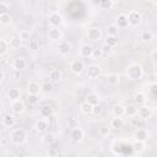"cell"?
<instances>
[{
  "instance_id": "obj_15",
  "label": "cell",
  "mask_w": 157,
  "mask_h": 157,
  "mask_svg": "<svg viewBox=\"0 0 157 157\" xmlns=\"http://www.w3.org/2000/svg\"><path fill=\"white\" fill-rule=\"evenodd\" d=\"M56 49H58V52H59L60 55H63V56L69 55V53L71 52V43L67 42V40H61L59 43V45H58Z\"/></svg>"
},
{
  "instance_id": "obj_17",
  "label": "cell",
  "mask_w": 157,
  "mask_h": 157,
  "mask_svg": "<svg viewBox=\"0 0 157 157\" xmlns=\"http://www.w3.org/2000/svg\"><path fill=\"white\" fill-rule=\"evenodd\" d=\"M34 129H36V131L39 132V134L45 132L47 129H48V120H47L45 118L38 119V120L36 121V124H34Z\"/></svg>"
},
{
  "instance_id": "obj_55",
  "label": "cell",
  "mask_w": 157,
  "mask_h": 157,
  "mask_svg": "<svg viewBox=\"0 0 157 157\" xmlns=\"http://www.w3.org/2000/svg\"><path fill=\"white\" fill-rule=\"evenodd\" d=\"M155 38H156V40H157V32H156V34H155Z\"/></svg>"
},
{
  "instance_id": "obj_9",
  "label": "cell",
  "mask_w": 157,
  "mask_h": 157,
  "mask_svg": "<svg viewBox=\"0 0 157 157\" xmlns=\"http://www.w3.org/2000/svg\"><path fill=\"white\" fill-rule=\"evenodd\" d=\"M87 38L92 42H97L102 38V31L99 27H91L87 31Z\"/></svg>"
},
{
  "instance_id": "obj_21",
  "label": "cell",
  "mask_w": 157,
  "mask_h": 157,
  "mask_svg": "<svg viewBox=\"0 0 157 157\" xmlns=\"http://www.w3.org/2000/svg\"><path fill=\"white\" fill-rule=\"evenodd\" d=\"M93 50L94 48L91 44H82L80 48V55L82 58H91L93 54Z\"/></svg>"
},
{
  "instance_id": "obj_19",
  "label": "cell",
  "mask_w": 157,
  "mask_h": 157,
  "mask_svg": "<svg viewBox=\"0 0 157 157\" xmlns=\"http://www.w3.org/2000/svg\"><path fill=\"white\" fill-rule=\"evenodd\" d=\"M16 124V118L13 114L11 113H6L4 117H2V125L5 128H13Z\"/></svg>"
},
{
  "instance_id": "obj_40",
  "label": "cell",
  "mask_w": 157,
  "mask_h": 157,
  "mask_svg": "<svg viewBox=\"0 0 157 157\" xmlns=\"http://www.w3.org/2000/svg\"><path fill=\"white\" fill-rule=\"evenodd\" d=\"M118 31H119V28L115 26V23H110V25H108V27H107V36H117L118 34Z\"/></svg>"
},
{
  "instance_id": "obj_36",
  "label": "cell",
  "mask_w": 157,
  "mask_h": 157,
  "mask_svg": "<svg viewBox=\"0 0 157 157\" xmlns=\"http://www.w3.org/2000/svg\"><path fill=\"white\" fill-rule=\"evenodd\" d=\"M134 101L137 104H144L146 102V94L144 92H136V94L134 96Z\"/></svg>"
},
{
  "instance_id": "obj_50",
  "label": "cell",
  "mask_w": 157,
  "mask_h": 157,
  "mask_svg": "<svg viewBox=\"0 0 157 157\" xmlns=\"http://www.w3.org/2000/svg\"><path fill=\"white\" fill-rule=\"evenodd\" d=\"M152 115H155V117L157 118V107H155V108L152 109Z\"/></svg>"
},
{
  "instance_id": "obj_46",
  "label": "cell",
  "mask_w": 157,
  "mask_h": 157,
  "mask_svg": "<svg viewBox=\"0 0 157 157\" xmlns=\"http://www.w3.org/2000/svg\"><path fill=\"white\" fill-rule=\"evenodd\" d=\"M103 113V109L99 107V105H94L93 107V114L94 115H101Z\"/></svg>"
},
{
  "instance_id": "obj_25",
  "label": "cell",
  "mask_w": 157,
  "mask_h": 157,
  "mask_svg": "<svg viewBox=\"0 0 157 157\" xmlns=\"http://www.w3.org/2000/svg\"><path fill=\"white\" fill-rule=\"evenodd\" d=\"M80 110H81V113H83V114H86V115L93 114V105L85 101V102H82V103L80 104Z\"/></svg>"
},
{
  "instance_id": "obj_8",
  "label": "cell",
  "mask_w": 157,
  "mask_h": 157,
  "mask_svg": "<svg viewBox=\"0 0 157 157\" xmlns=\"http://www.w3.org/2000/svg\"><path fill=\"white\" fill-rule=\"evenodd\" d=\"M83 137H85V132H83V130L80 126H75V128L71 129V131H70V139L74 142H80V141L83 140Z\"/></svg>"
},
{
  "instance_id": "obj_53",
  "label": "cell",
  "mask_w": 157,
  "mask_h": 157,
  "mask_svg": "<svg viewBox=\"0 0 157 157\" xmlns=\"http://www.w3.org/2000/svg\"><path fill=\"white\" fill-rule=\"evenodd\" d=\"M13 157H26L25 155H22V153H17V155H15Z\"/></svg>"
},
{
  "instance_id": "obj_13",
  "label": "cell",
  "mask_w": 157,
  "mask_h": 157,
  "mask_svg": "<svg viewBox=\"0 0 157 157\" xmlns=\"http://www.w3.org/2000/svg\"><path fill=\"white\" fill-rule=\"evenodd\" d=\"M11 110H12V113H15V114H22V113L26 110V104H25V102H23L22 99L11 102Z\"/></svg>"
},
{
  "instance_id": "obj_5",
  "label": "cell",
  "mask_w": 157,
  "mask_h": 157,
  "mask_svg": "<svg viewBox=\"0 0 157 157\" xmlns=\"http://www.w3.org/2000/svg\"><path fill=\"white\" fill-rule=\"evenodd\" d=\"M101 74H102V67L99 65H97V64H92L86 69V75H87L88 78L96 80V78H98L101 76Z\"/></svg>"
},
{
  "instance_id": "obj_16",
  "label": "cell",
  "mask_w": 157,
  "mask_h": 157,
  "mask_svg": "<svg viewBox=\"0 0 157 157\" xmlns=\"http://www.w3.org/2000/svg\"><path fill=\"white\" fill-rule=\"evenodd\" d=\"M6 96L11 102L18 101V99H21V90L17 87H11L6 91Z\"/></svg>"
},
{
  "instance_id": "obj_31",
  "label": "cell",
  "mask_w": 157,
  "mask_h": 157,
  "mask_svg": "<svg viewBox=\"0 0 157 157\" xmlns=\"http://www.w3.org/2000/svg\"><path fill=\"white\" fill-rule=\"evenodd\" d=\"M12 22V17L9 12H1L0 13V23L2 26H9Z\"/></svg>"
},
{
  "instance_id": "obj_38",
  "label": "cell",
  "mask_w": 157,
  "mask_h": 157,
  "mask_svg": "<svg viewBox=\"0 0 157 157\" xmlns=\"http://www.w3.org/2000/svg\"><path fill=\"white\" fill-rule=\"evenodd\" d=\"M114 5H115V1H113V0H103L99 2V6L104 10H110Z\"/></svg>"
},
{
  "instance_id": "obj_33",
  "label": "cell",
  "mask_w": 157,
  "mask_h": 157,
  "mask_svg": "<svg viewBox=\"0 0 157 157\" xmlns=\"http://www.w3.org/2000/svg\"><path fill=\"white\" fill-rule=\"evenodd\" d=\"M54 140H55V137H54V135H53L52 132H47V134H44L43 137H42V142H43L44 145H48V146L53 145Z\"/></svg>"
},
{
  "instance_id": "obj_45",
  "label": "cell",
  "mask_w": 157,
  "mask_h": 157,
  "mask_svg": "<svg viewBox=\"0 0 157 157\" xmlns=\"http://www.w3.org/2000/svg\"><path fill=\"white\" fill-rule=\"evenodd\" d=\"M150 58H151V60L155 63V65L157 64V49H153L152 52H151V54H150Z\"/></svg>"
},
{
  "instance_id": "obj_51",
  "label": "cell",
  "mask_w": 157,
  "mask_h": 157,
  "mask_svg": "<svg viewBox=\"0 0 157 157\" xmlns=\"http://www.w3.org/2000/svg\"><path fill=\"white\" fill-rule=\"evenodd\" d=\"M5 80V72H4V70H1V78H0V81L2 82Z\"/></svg>"
},
{
  "instance_id": "obj_3",
  "label": "cell",
  "mask_w": 157,
  "mask_h": 157,
  "mask_svg": "<svg viewBox=\"0 0 157 157\" xmlns=\"http://www.w3.org/2000/svg\"><path fill=\"white\" fill-rule=\"evenodd\" d=\"M64 18H63V15L59 12V11H53L49 13L48 16V23L50 27H60L61 23H63Z\"/></svg>"
},
{
  "instance_id": "obj_39",
  "label": "cell",
  "mask_w": 157,
  "mask_h": 157,
  "mask_svg": "<svg viewBox=\"0 0 157 157\" xmlns=\"http://www.w3.org/2000/svg\"><path fill=\"white\" fill-rule=\"evenodd\" d=\"M9 43H10V48H12V49H18L21 47V39L18 37H12L9 40Z\"/></svg>"
},
{
  "instance_id": "obj_32",
  "label": "cell",
  "mask_w": 157,
  "mask_h": 157,
  "mask_svg": "<svg viewBox=\"0 0 157 157\" xmlns=\"http://www.w3.org/2000/svg\"><path fill=\"white\" fill-rule=\"evenodd\" d=\"M152 38H153V34H152V32H151V31L145 29V31H141V32H140V39H141L142 42L148 43Z\"/></svg>"
},
{
  "instance_id": "obj_48",
  "label": "cell",
  "mask_w": 157,
  "mask_h": 157,
  "mask_svg": "<svg viewBox=\"0 0 157 157\" xmlns=\"http://www.w3.org/2000/svg\"><path fill=\"white\" fill-rule=\"evenodd\" d=\"M150 91H151L152 94H156L157 93V83H152L150 86Z\"/></svg>"
},
{
  "instance_id": "obj_44",
  "label": "cell",
  "mask_w": 157,
  "mask_h": 157,
  "mask_svg": "<svg viewBox=\"0 0 157 157\" xmlns=\"http://www.w3.org/2000/svg\"><path fill=\"white\" fill-rule=\"evenodd\" d=\"M103 56V53H102V49L101 48H94L93 50V54H92V58L93 59H99Z\"/></svg>"
},
{
  "instance_id": "obj_56",
  "label": "cell",
  "mask_w": 157,
  "mask_h": 157,
  "mask_svg": "<svg viewBox=\"0 0 157 157\" xmlns=\"http://www.w3.org/2000/svg\"><path fill=\"white\" fill-rule=\"evenodd\" d=\"M91 157H98V156H91Z\"/></svg>"
},
{
  "instance_id": "obj_47",
  "label": "cell",
  "mask_w": 157,
  "mask_h": 157,
  "mask_svg": "<svg viewBox=\"0 0 157 157\" xmlns=\"http://www.w3.org/2000/svg\"><path fill=\"white\" fill-rule=\"evenodd\" d=\"M37 101H38L37 96H28V102H29V104H34V103H37Z\"/></svg>"
},
{
  "instance_id": "obj_34",
  "label": "cell",
  "mask_w": 157,
  "mask_h": 157,
  "mask_svg": "<svg viewBox=\"0 0 157 157\" xmlns=\"http://www.w3.org/2000/svg\"><path fill=\"white\" fill-rule=\"evenodd\" d=\"M40 115L43 118H49L53 115V108L50 105H43L40 108Z\"/></svg>"
},
{
  "instance_id": "obj_20",
  "label": "cell",
  "mask_w": 157,
  "mask_h": 157,
  "mask_svg": "<svg viewBox=\"0 0 157 157\" xmlns=\"http://www.w3.org/2000/svg\"><path fill=\"white\" fill-rule=\"evenodd\" d=\"M105 82H107L108 85H110V86H117V85H119V82H120V76H119V74H117V72H109V74H107V76H105Z\"/></svg>"
},
{
  "instance_id": "obj_10",
  "label": "cell",
  "mask_w": 157,
  "mask_h": 157,
  "mask_svg": "<svg viewBox=\"0 0 157 157\" xmlns=\"http://www.w3.org/2000/svg\"><path fill=\"white\" fill-rule=\"evenodd\" d=\"M151 115H152V109H151V107H148V105L142 104V105L137 109V117H139L141 120H147V119L151 118Z\"/></svg>"
},
{
  "instance_id": "obj_18",
  "label": "cell",
  "mask_w": 157,
  "mask_h": 157,
  "mask_svg": "<svg viewBox=\"0 0 157 157\" xmlns=\"http://www.w3.org/2000/svg\"><path fill=\"white\" fill-rule=\"evenodd\" d=\"M12 66H13L15 70L21 71V70L26 69V66H27V61H26V59H25L23 56H16V58L13 59Z\"/></svg>"
},
{
  "instance_id": "obj_24",
  "label": "cell",
  "mask_w": 157,
  "mask_h": 157,
  "mask_svg": "<svg viewBox=\"0 0 157 157\" xmlns=\"http://www.w3.org/2000/svg\"><path fill=\"white\" fill-rule=\"evenodd\" d=\"M61 77H63V74H61V71L59 69H52L49 71V78H50V81L56 82V81H60Z\"/></svg>"
},
{
  "instance_id": "obj_27",
  "label": "cell",
  "mask_w": 157,
  "mask_h": 157,
  "mask_svg": "<svg viewBox=\"0 0 157 157\" xmlns=\"http://www.w3.org/2000/svg\"><path fill=\"white\" fill-rule=\"evenodd\" d=\"M9 49H10V43L5 38H0V55L1 56L6 55Z\"/></svg>"
},
{
  "instance_id": "obj_49",
  "label": "cell",
  "mask_w": 157,
  "mask_h": 157,
  "mask_svg": "<svg viewBox=\"0 0 157 157\" xmlns=\"http://www.w3.org/2000/svg\"><path fill=\"white\" fill-rule=\"evenodd\" d=\"M13 77H17V78H20V77H21V74H20V71H17V70H15V74H13Z\"/></svg>"
},
{
  "instance_id": "obj_30",
  "label": "cell",
  "mask_w": 157,
  "mask_h": 157,
  "mask_svg": "<svg viewBox=\"0 0 157 157\" xmlns=\"http://www.w3.org/2000/svg\"><path fill=\"white\" fill-rule=\"evenodd\" d=\"M132 150H134L136 153H142V152L146 150V144L142 142V141L135 140L134 144H132Z\"/></svg>"
},
{
  "instance_id": "obj_6",
  "label": "cell",
  "mask_w": 157,
  "mask_h": 157,
  "mask_svg": "<svg viewBox=\"0 0 157 157\" xmlns=\"http://www.w3.org/2000/svg\"><path fill=\"white\" fill-rule=\"evenodd\" d=\"M48 38L52 42H59L60 43L61 38H63V33L58 27H50L48 29Z\"/></svg>"
},
{
  "instance_id": "obj_12",
  "label": "cell",
  "mask_w": 157,
  "mask_h": 157,
  "mask_svg": "<svg viewBox=\"0 0 157 157\" xmlns=\"http://www.w3.org/2000/svg\"><path fill=\"white\" fill-rule=\"evenodd\" d=\"M148 136H150V132H148L146 129H144V128H139V129H136V130L134 131V137H135V140H137V141L146 142V141L148 140Z\"/></svg>"
},
{
  "instance_id": "obj_29",
  "label": "cell",
  "mask_w": 157,
  "mask_h": 157,
  "mask_svg": "<svg viewBox=\"0 0 157 157\" xmlns=\"http://www.w3.org/2000/svg\"><path fill=\"white\" fill-rule=\"evenodd\" d=\"M137 107L135 104H129L125 107V115L126 117H130V118H134L137 115Z\"/></svg>"
},
{
  "instance_id": "obj_2",
  "label": "cell",
  "mask_w": 157,
  "mask_h": 157,
  "mask_svg": "<svg viewBox=\"0 0 157 157\" xmlns=\"http://www.w3.org/2000/svg\"><path fill=\"white\" fill-rule=\"evenodd\" d=\"M9 139L13 145H23L28 139V132L22 128H16L9 132Z\"/></svg>"
},
{
  "instance_id": "obj_37",
  "label": "cell",
  "mask_w": 157,
  "mask_h": 157,
  "mask_svg": "<svg viewBox=\"0 0 157 157\" xmlns=\"http://www.w3.org/2000/svg\"><path fill=\"white\" fill-rule=\"evenodd\" d=\"M59 155H60V151L55 146H50L47 151V157H59Z\"/></svg>"
},
{
  "instance_id": "obj_22",
  "label": "cell",
  "mask_w": 157,
  "mask_h": 157,
  "mask_svg": "<svg viewBox=\"0 0 157 157\" xmlns=\"http://www.w3.org/2000/svg\"><path fill=\"white\" fill-rule=\"evenodd\" d=\"M86 102H88L90 104H92L93 107L94 105H99V102H101V96L96 92H91L86 96Z\"/></svg>"
},
{
  "instance_id": "obj_54",
  "label": "cell",
  "mask_w": 157,
  "mask_h": 157,
  "mask_svg": "<svg viewBox=\"0 0 157 157\" xmlns=\"http://www.w3.org/2000/svg\"><path fill=\"white\" fill-rule=\"evenodd\" d=\"M32 157H42V156H39V155H33Z\"/></svg>"
},
{
  "instance_id": "obj_52",
  "label": "cell",
  "mask_w": 157,
  "mask_h": 157,
  "mask_svg": "<svg viewBox=\"0 0 157 157\" xmlns=\"http://www.w3.org/2000/svg\"><path fill=\"white\" fill-rule=\"evenodd\" d=\"M153 72H155V75L157 76V64L155 65V67H153Z\"/></svg>"
},
{
  "instance_id": "obj_14",
  "label": "cell",
  "mask_w": 157,
  "mask_h": 157,
  "mask_svg": "<svg viewBox=\"0 0 157 157\" xmlns=\"http://www.w3.org/2000/svg\"><path fill=\"white\" fill-rule=\"evenodd\" d=\"M115 26L120 29V28H126L129 27V21H128V16L126 13H119L117 17H115Z\"/></svg>"
},
{
  "instance_id": "obj_11",
  "label": "cell",
  "mask_w": 157,
  "mask_h": 157,
  "mask_svg": "<svg viewBox=\"0 0 157 157\" xmlns=\"http://www.w3.org/2000/svg\"><path fill=\"white\" fill-rule=\"evenodd\" d=\"M42 91V85H39L37 81H29L27 85V93L28 96H38V93Z\"/></svg>"
},
{
  "instance_id": "obj_1",
  "label": "cell",
  "mask_w": 157,
  "mask_h": 157,
  "mask_svg": "<svg viewBox=\"0 0 157 157\" xmlns=\"http://www.w3.org/2000/svg\"><path fill=\"white\" fill-rule=\"evenodd\" d=\"M125 76L130 81H139L144 76V69L140 64L132 63L125 69Z\"/></svg>"
},
{
  "instance_id": "obj_7",
  "label": "cell",
  "mask_w": 157,
  "mask_h": 157,
  "mask_svg": "<svg viewBox=\"0 0 157 157\" xmlns=\"http://www.w3.org/2000/svg\"><path fill=\"white\" fill-rule=\"evenodd\" d=\"M85 64L82 60H72L70 63V70L71 72H74L75 75H81L85 71Z\"/></svg>"
},
{
  "instance_id": "obj_28",
  "label": "cell",
  "mask_w": 157,
  "mask_h": 157,
  "mask_svg": "<svg viewBox=\"0 0 157 157\" xmlns=\"http://www.w3.org/2000/svg\"><path fill=\"white\" fill-rule=\"evenodd\" d=\"M113 114H114V117L123 118L125 115V105H123V104H115L113 107Z\"/></svg>"
},
{
  "instance_id": "obj_26",
  "label": "cell",
  "mask_w": 157,
  "mask_h": 157,
  "mask_svg": "<svg viewBox=\"0 0 157 157\" xmlns=\"http://www.w3.org/2000/svg\"><path fill=\"white\" fill-rule=\"evenodd\" d=\"M17 37L21 39V42H28L32 38V32H31V29H21L18 32Z\"/></svg>"
},
{
  "instance_id": "obj_23",
  "label": "cell",
  "mask_w": 157,
  "mask_h": 157,
  "mask_svg": "<svg viewBox=\"0 0 157 157\" xmlns=\"http://www.w3.org/2000/svg\"><path fill=\"white\" fill-rule=\"evenodd\" d=\"M109 126H110L112 129H115V130L121 129V128L124 126V119H123V118H119V117H114V118L110 120Z\"/></svg>"
},
{
  "instance_id": "obj_4",
  "label": "cell",
  "mask_w": 157,
  "mask_h": 157,
  "mask_svg": "<svg viewBox=\"0 0 157 157\" xmlns=\"http://www.w3.org/2000/svg\"><path fill=\"white\" fill-rule=\"evenodd\" d=\"M128 16V21H129V26H132V27H136L141 23V20H142V16L140 13V11L137 10H131L126 13Z\"/></svg>"
},
{
  "instance_id": "obj_35",
  "label": "cell",
  "mask_w": 157,
  "mask_h": 157,
  "mask_svg": "<svg viewBox=\"0 0 157 157\" xmlns=\"http://www.w3.org/2000/svg\"><path fill=\"white\" fill-rule=\"evenodd\" d=\"M105 44H108L109 47L114 48L118 45V37L117 36H107L105 38Z\"/></svg>"
},
{
  "instance_id": "obj_42",
  "label": "cell",
  "mask_w": 157,
  "mask_h": 157,
  "mask_svg": "<svg viewBox=\"0 0 157 157\" xmlns=\"http://www.w3.org/2000/svg\"><path fill=\"white\" fill-rule=\"evenodd\" d=\"M109 129H110V126L103 125V126H101V128L98 129V134H99L102 137H105V136L109 135Z\"/></svg>"
},
{
  "instance_id": "obj_41",
  "label": "cell",
  "mask_w": 157,
  "mask_h": 157,
  "mask_svg": "<svg viewBox=\"0 0 157 157\" xmlns=\"http://www.w3.org/2000/svg\"><path fill=\"white\" fill-rule=\"evenodd\" d=\"M101 49H102L103 55H105V56H109V55L113 53V48H112V47H109V45H108V44H105V43L101 47Z\"/></svg>"
},
{
  "instance_id": "obj_43",
  "label": "cell",
  "mask_w": 157,
  "mask_h": 157,
  "mask_svg": "<svg viewBox=\"0 0 157 157\" xmlns=\"http://www.w3.org/2000/svg\"><path fill=\"white\" fill-rule=\"evenodd\" d=\"M42 91H44V92H52L53 91V83L52 82H44L42 85Z\"/></svg>"
}]
</instances>
